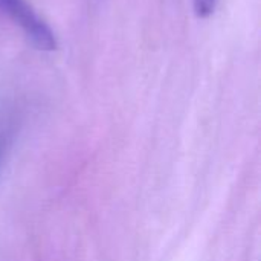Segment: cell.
<instances>
[{
  "instance_id": "1",
  "label": "cell",
  "mask_w": 261,
  "mask_h": 261,
  "mask_svg": "<svg viewBox=\"0 0 261 261\" xmlns=\"http://www.w3.org/2000/svg\"><path fill=\"white\" fill-rule=\"evenodd\" d=\"M0 12L18 26L38 50L52 52L57 49L55 32L28 0H0Z\"/></svg>"
},
{
  "instance_id": "2",
  "label": "cell",
  "mask_w": 261,
  "mask_h": 261,
  "mask_svg": "<svg viewBox=\"0 0 261 261\" xmlns=\"http://www.w3.org/2000/svg\"><path fill=\"white\" fill-rule=\"evenodd\" d=\"M193 5L196 15L200 18H206L214 12L217 0H193Z\"/></svg>"
},
{
  "instance_id": "3",
  "label": "cell",
  "mask_w": 261,
  "mask_h": 261,
  "mask_svg": "<svg viewBox=\"0 0 261 261\" xmlns=\"http://www.w3.org/2000/svg\"><path fill=\"white\" fill-rule=\"evenodd\" d=\"M5 148H6V138L3 135H0V158L5 151Z\"/></svg>"
}]
</instances>
